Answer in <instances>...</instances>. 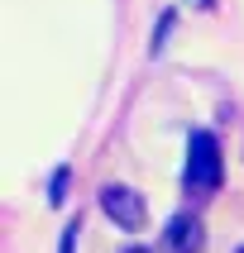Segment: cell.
Wrapping results in <instances>:
<instances>
[{
  "label": "cell",
  "instance_id": "cell-1",
  "mask_svg": "<svg viewBox=\"0 0 244 253\" xmlns=\"http://www.w3.org/2000/svg\"><path fill=\"white\" fill-rule=\"evenodd\" d=\"M220 186V143L215 134L196 129L187 143V191H215Z\"/></svg>",
  "mask_w": 244,
  "mask_h": 253
},
{
  "label": "cell",
  "instance_id": "cell-6",
  "mask_svg": "<svg viewBox=\"0 0 244 253\" xmlns=\"http://www.w3.org/2000/svg\"><path fill=\"white\" fill-rule=\"evenodd\" d=\"M196 5H201V10H211V5H215V0H196Z\"/></svg>",
  "mask_w": 244,
  "mask_h": 253
},
{
  "label": "cell",
  "instance_id": "cell-4",
  "mask_svg": "<svg viewBox=\"0 0 244 253\" xmlns=\"http://www.w3.org/2000/svg\"><path fill=\"white\" fill-rule=\"evenodd\" d=\"M77 234H82V225L72 220V225L62 229V244H57V253H77Z\"/></svg>",
  "mask_w": 244,
  "mask_h": 253
},
{
  "label": "cell",
  "instance_id": "cell-7",
  "mask_svg": "<svg viewBox=\"0 0 244 253\" xmlns=\"http://www.w3.org/2000/svg\"><path fill=\"white\" fill-rule=\"evenodd\" d=\"M125 253H148V249H125Z\"/></svg>",
  "mask_w": 244,
  "mask_h": 253
},
{
  "label": "cell",
  "instance_id": "cell-5",
  "mask_svg": "<svg viewBox=\"0 0 244 253\" xmlns=\"http://www.w3.org/2000/svg\"><path fill=\"white\" fill-rule=\"evenodd\" d=\"M48 201H53V206H62V201H67V168L53 177V196H48Z\"/></svg>",
  "mask_w": 244,
  "mask_h": 253
},
{
  "label": "cell",
  "instance_id": "cell-2",
  "mask_svg": "<svg viewBox=\"0 0 244 253\" xmlns=\"http://www.w3.org/2000/svg\"><path fill=\"white\" fill-rule=\"evenodd\" d=\"M100 211L110 215L120 229H139L144 225V196L134 186H105L100 191Z\"/></svg>",
  "mask_w": 244,
  "mask_h": 253
},
{
  "label": "cell",
  "instance_id": "cell-3",
  "mask_svg": "<svg viewBox=\"0 0 244 253\" xmlns=\"http://www.w3.org/2000/svg\"><path fill=\"white\" fill-rule=\"evenodd\" d=\"M168 244H172L177 253H196V249H201V220H192V215L168 220Z\"/></svg>",
  "mask_w": 244,
  "mask_h": 253
}]
</instances>
